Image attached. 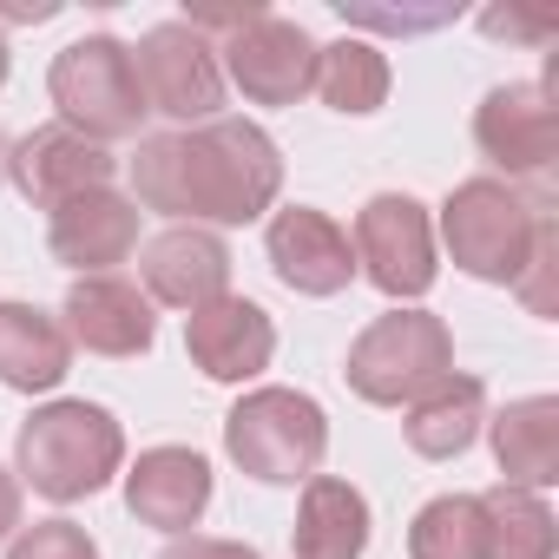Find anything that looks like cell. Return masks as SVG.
Masks as SVG:
<instances>
[{"instance_id":"obj_1","label":"cell","mask_w":559,"mask_h":559,"mask_svg":"<svg viewBox=\"0 0 559 559\" xmlns=\"http://www.w3.org/2000/svg\"><path fill=\"white\" fill-rule=\"evenodd\" d=\"M132 171V204L158 211L171 224H257L276 191H284V152L250 119H211L185 132H152L126 158Z\"/></svg>"},{"instance_id":"obj_2","label":"cell","mask_w":559,"mask_h":559,"mask_svg":"<svg viewBox=\"0 0 559 559\" xmlns=\"http://www.w3.org/2000/svg\"><path fill=\"white\" fill-rule=\"evenodd\" d=\"M126 467V428L99 402H47L14 435V480L73 507Z\"/></svg>"},{"instance_id":"obj_3","label":"cell","mask_w":559,"mask_h":559,"mask_svg":"<svg viewBox=\"0 0 559 559\" xmlns=\"http://www.w3.org/2000/svg\"><path fill=\"white\" fill-rule=\"evenodd\" d=\"M224 454L263 487H304L330 454V415L304 389H250L224 415Z\"/></svg>"},{"instance_id":"obj_4","label":"cell","mask_w":559,"mask_h":559,"mask_svg":"<svg viewBox=\"0 0 559 559\" xmlns=\"http://www.w3.org/2000/svg\"><path fill=\"white\" fill-rule=\"evenodd\" d=\"M539 224H546V211L507 178H461L441 204V243H448L454 270H467L474 284L513 290V276L533 257Z\"/></svg>"},{"instance_id":"obj_5","label":"cell","mask_w":559,"mask_h":559,"mask_svg":"<svg viewBox=\"0 0 559 559\" xmlns=\"http://www.w3.org/2000/svg\"><path fill=\"white\" fill-rule=\"evenodd\" d=\"M47 93L60 106V126H73L93 145L139 139V126H145V93H139V73H132V47L112 40V34H86L67 53H53Z\"/></svg>"},{"instance_id":"obj_6","label":"cell","mask_w":559,"mask_h":559,"mask_svg":"<svg viewBox=\"0 0 559 559\" xmlns=\"http://www.w3.org/2000/svg\"><path fill=\"white\" fill-rule=\"evenodd\" d=\"M349 389L376 408H408L415 395H428L441 376H454V336L441 317L428 310H389L376 317L356 343H349V362H343Z\"/></svg>"},{"instance_id":"obj_7","label":"cell","mask_w":559,"mask_h":559,"mask_svg":"<svg viewBox=\"0 0 559 559\" xmlns=\"http://www.w3.org/2000/svg\"><path fill=\"white\" fill-rule=\"evenodd\" d=\"M356 270L395 304H415L435 290V224H428V204L408 198V191H376L362 211H356Z\"/></svg>"},{"instance_id":"obj_8","label":"cell","mask_w":559,"mask_h":559,"mask_svg":"<svg viewBox=\"0 0 559 559\" xmlns=\"http://www.w3.org/2000/svg\"><path fill=\"white\" fill-rule=\"evenodd\" d=\"M132 73L145 93V112H165L185 126H211L224 106V67L217 47L204 34H191L185 21H158L139 47H132Z\"/></svg>"},{"instance_id":"obj_9","label":"cell","mask_w":559,"mask_h":559,"mask_svg":"<svg viewBox=\"0 0 559 559\" xmlns=\"http://www.w3.org/2000/svg\"><path fill=\"white\" fill-rule=\"evenodd\" d=\"M224 80L250 99V106H297L317 86V40L290 21V14H257L243 21L224 47H217Z\"/></svg>"},{"instance_id":"obj_10","label":"cell","mask_w":559,"mask_h":559,"mask_svg":"<svg viewBox=\"0 0 559 559\" xmlns=\"http://www.w3.org/2000/svg\"><path fill=\"white\" fill-rule=\"evenodd\" d=\"M474 145H480L487 165L507 171V185L513 178H546L552 158H559V106L526 80L493 86L474 112Z\"/></svg>"},{"instance_id":"obj_11","label":"cell","mask_w":559,"mask_h":559,"mask_svg":"<svg viewBox=\"0 0 559 559\" xmlns=\"http://www.w3.org/2000/svg\"><path fill=\"white\" fill-rule=\"evenodd\" d=\"M139 284L165 310H204L230 297V243L204 224H171L152 243H139Z\"/></svg>"},{"instance_id":"obj_12","label":"cell","mask_w":559,"mask_h":559,"mask_svg":"<svg viewBox=\"0 0 559 559\" xmlns=\"http://www.w3.org/2000/svg\"><path fill=\"white\" fill-rule=\"evenodd\" d=\"M263 250H270V270L284 276L297 297H336V290L356 284L349 230L317 204H284L263 230Z\"/></svg>"},{"instance_id":"obj_13","label":"cell","mask_w":559,"mask_h":559,"mask_svg":"<svg viewBox=\"0 0 559 559\" xmlns=\"http://www.w3.org/2000/svg\"><path fill=\"white\" fill-rule=\"evenodd\" d=\"M112 171H119V158H112L106 145L80 139V132L60 126V119H53V126H34L27 139L8 145V178H14V191H21L27 204H40V211L67 204V198H80V191L112 185Z\"/></svg>"},{"instance_id":"obj_14","label":"cell","mask_w":559,"mask_h":559,"mask_svg":"<svg viewBox=\"0 0 559 559\" xmlns=\"http://www.w3.org/2000/svg\"><path fill=\"white\" fill-rule=\"evenodd\" d=\"M47 250H53V263L80 270V276H112V263H126L139 250V204L112 185L80 191L47 211Z\"/></svg>"},{"instance_id":"obj_15","label":"cell","mask_w":559,"mask_h":559,"mask_svg":"<svg viewBox=\"0 0 559 559\" xmlns=\"http://www.w3.org/2000/svg\"><path fill=\"white\" fill-rule=\"evenodd\" d=\"M60 330L73 349H93V356H145L158 343V317H152V297L126 276H80L60 304Z\"/></svg>"},{"instance_id":"obj_16","label":"cell","mask_w":559,"mask_h":559,"mask_svg":"<svg viewBox=\"0 0 559 559\" xmlns=\"http://www.w3.org/2000/svg\"><path fill=\"white\" fill-rule=\"evenodd\" d=\"M185 356L211 382H250L276 356V323L250 297H217V304H204V310L185 317Z\"/></svg>"},{"instance_id":"obj_17","label":"cell","mask_w":559,"mask_h":559,"mask_svg":"<svg viewBox=\"0 0 559 559\" xmlns=\"http://www.w3.org/2000/svg\"><path fill=\"white\" fill-rule=\"evenodd\" d=\"M126 507L139 526H158V533H191L211 507V461L191 454V448H145L126 474Z\"/></svg>"},{"instance_id":"obj_18","label":"cell","mask_w":559,"mask_h":559,"mask_svg":"<svg viewBox=\"0 0 559 559\" xmlns=\"http://www.w3.org/2000/svg\"><path fill=\"white\" fill-rule=\"evenodd\" d=\"M73 369V343L53 310L40 304H0V389L47 395Z\"/></svg>"},{"instance_id":"obj_19","label":"cell","mask_w":559,"mask_h":559,"mask_svg":"<svg viewBox=\"0 0 559 559\" xmlns=\"http://www.w3.org/2000/svg\"><path fill=\"white\" fill-rule=\"evenodd\" d=\"M493 461H500V487H526V493H546L559 480V402L552 395H526V402H507L493 421Z\"/></svg>"},{"instance_id":"obj_20","label":"cell","mask_w":559,"mask_h":559,"mask_svg":"<svg viewBox=\"0 0 559 559\" xmlns=\"http://www.w3.org/2000/svg\"><path fill=\"white\" fill-rule=\"evenodd\" d=\"M290 552L297 559H362L369 552V500L336 474H310L304 500H297Z\"/></svg>"},{"instance_id":"obj_21","label":"cell","mask_w":559,"mask_h":559,"mask_svg":"<svg viewBox=\"0 0 559 559\" xmlns=\"http://www.w3.org/2000/svg\"><path fill=\"white\" fill-rule=\"evenodd\" d=\"M480 428H487V389H480L474 376H441L428 395L408 402V421H402V435H408V448H415L421 461H454V454H467Z\"/></svg>"},{"instance_id":"obj_22","label":"cell","mask_w":559,"mask_h":559,"mask_svg":"<svg viewBox=\"0 0 559 559\" xmlns=\"http://www.w3.org/2000/svg\"><path fill=\"white\" fill-rule=\"evenodd\" d=\"M330 112L343 119H369L382 99H389V53L376 40H336V47H317V86Z\"/></svg>"},{"instance_id":"obj_23","label":"cell","mask_w":559,"mask_h":559,"mask_svg":"<svg viewBox=\"0 0 559 559\" xmlns=\"http://www.w3.org/2000/svg\"><path fill=\"white\" fill-rule=\"evenodd\" d=\"M480 513H487V559H552L559 552V520L539 493L487 487Z\"/></svg>"},{"instance_id":"obj_24","label":"cell","mask_w":559,"mask_h":559,"mask_svg":"<svg viewBox=\"0 0 559 559\" xmlns=\"http://www.w3.org/2000/svg\"><path fill=\"white\" fill-rule=\"evenodd\" d=\"M408 559H487L480 493H441L408 526Z\"/></svg>"},{"instance_id":"obj_25","label":"cell","mask_w":559,"mask_h":559,"mask_svg":"<svg viewBox=\"0 0 559 559\" xmlns=\"http://www.w3.org/2000/svg\"><path fill=\"white\" fill-rule=\"evenodd\" d=\"M8 559H99V546L73 520H34L8 539Z\"/></svg>"},{"instance_id":"obj_26","label":"cell","mask_w":559,"mask_h":559,"mask_svg":"<svg viewBox=\"0 0 559 559\" xmlns=\"http://www.w3.org/2000/svg\"><path fill=\"white\" fill-rule=\"evenodd\" d=\"M552 270H559V224L546 217V224H539V237H533L526 270L513 276V290H520V304H526L533 317H552V310H559V297H552Z\"/></svg>"},{"instance_id":"obj_27","label":"cell","mask_w":559,"mask_h":559,"mask_svg":"<svg viewBox=\"0 0 559 559\" xmlns=\"http://www.w3.org/2000/svg\"><path fill=\"white\" fill-rule=\"evenodd\" d=\"M336 14L362 34H435L454 21V8H349V0H336Z\"/></svg>"},{"instance_id":"obj_28","label":"cell","mask_w":559,"mask_h":559,"mask_svg":"<svg viewBox=\"0 0 559 559\" xmlns=\"http://www.w3.org/2000/svg\"><path fill=\"white\" fill-rule=\"evenodd\" d=\"M480 34L513 40V47H546L559 34V14L552 8H487L480 14Z\"/></svg>"},{"instance_id":"obj_29","label":"cell","mask_w":559,"mask_h":559,"mask_svg":"<svg viewBox=\"0 0 559 559\" xmlns=\"http://www.w3.org/2000/svg\"><path fill=\"white\" fill-rule=\"evenodd\" d=\"M158 559H263L257 546H243V539H211V533H178V539H165V552Z\"/></svg>"},{"instance_id":"obj_30","label":"cell","mask_w":559,"mask_h":559,"mask_svg":"<svg viewBox=\"0 0 559 559\" xmlns=\"http://www.w3.org/2000/svg\"><path fill=\"white\" fill-rule=\"evenodd\" d=\"M21 533V480L0 467V539H14Z\"/></svg>"},{"instance_id":"obj_31","label":"cell","mask_w":559,"mask_h":559,"mask_svg":"<svg viewBox=\"0 0 559 559\" xmlns=\"http://www.w3.org/2000/svg\"><path fill=\"white\" fill-rule=\"evenodd\" d=\"M53 14H60V0H34V8H27V0H0V21H21V27H27V21L40 27V21H53Z\"/></svg>"},{"instance_id":"obj_32","label":"cell","mask_w":559,"mask_h":559,"mask_svg":"<svg viewBox=\"0 0 559 559\" xmlns=\"http://www.w3.org/2000/svg\"><path fill=\"white\" fill-rule=\"evenodd\" d=\"M0 86H8V34H0Z\"/></svg>"},{"instance_id":"obj_33","label":"cell","mask_w":559,"mask_h":559,"mask_svg":"<svg viewBox=\"0 0 559 559\" xmlns=\"http://www.w3.org/2000/svg\"><path fill=\"white\" fill-rule=\"evenodd\" d=\"M0 171H8V139H0Z\"/></svg>"}]
</instances>
